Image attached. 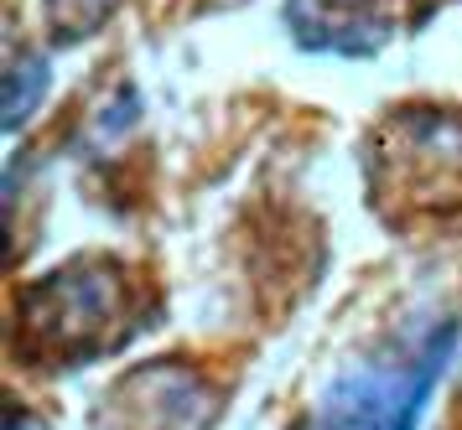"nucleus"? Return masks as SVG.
Instances as JSON below:
<instances>
[{"label":"nucleus","instance_id":"nucleus-1","mask_svg":"<svg viewBox=\"0 0 462 430\" xmlns=\"http://www.w3.org/2000/svg\"><path fill=\"white\" fill-rule=\"evenodd\" d=\"M130 275L120 260H73L22 296L16 343L52 369H73L130 337Z\"/></svg>","mask_w":462,"mask_h":430},{"label":"nucleus","instance_id":"nucleus-2","mask_svg":"<svg viewBox=\"0 0 462 430\" xmlns=\"http://www.w3.org/2000/svg\"><path fill=\"white\" fill-rule=\"evenodd\" d=\"M369 187L379 207H405V213L462 207V114L400 109L369 141Z\"/></svg>","mask_w":462,"mask_h":430},{"label":"nucleus","instance_id":"nucleus-3","mask_svg":"<svg viewBox=\"0 0 462 430\" xmlns=\"http://www.w3.org/2000/svg\"><path fill=\"white\" fill-rule=\"evenodd\" d=\"M457 348V322H437L420 343L348 369L312 410L307 430H416L426 394Z\"/></svg>","mask_w":462,"mask_h":430},{"label":"nucleus","instance_id":"nucleus-4","mask_svg":"<svg viewBox=\"0 0 462 430\" xmlns=\"http://www.w3.org/2000/svg\"><path fill=\"white\" fill-rule=\"evenodd\" d=\"M286 26L296 41L307 47H328V52H374L384 41L390 21L374 11V0H291L286 5Z\"/></svg>","mask_w":462,"mask_h":430},{"label":"nucleus","instance_id":"nucleus-5","mask_svg":"<svg viewBox=\"0 0 462 430\" xmlns=\"http://www.w3.org/2000/svg\"><path fill=\"white\" fill-rule=\"evenodd\" d=\"M42 88H47V62L42 58H16L11 78H5V124H11V130L26 124L32 104L42 99Z\"/></svg>","mask_w":462,"mask_h":430},{"label":"nucleus","instance_id":"nucleus-6","mask_svg":"<svg viewBox=\"0 0 462 430\" xmlns=\"http://www.w3.org/2000/svg\"><path fill=\"white\" fill-rule=\"evenodd\" d=\"M120 0H47V21L58 37H88Z\"/></svg>","mask_w":462,"mask_h":430}]
</instances>
